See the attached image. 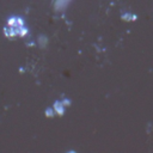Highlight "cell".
I'll return each mask as SVG.
<instances>
[{
  "label": "cell",
  "instance_id": "1",
  "mask_svg": "<svg viewBox=\"0 0 153 153\" xmlns=\"http://www.w3.org/2000/svg\"><path fill=\"white\" fill-rule=\"evenodd\" d=\"M69 1L71 0H56V8H59V11H61V10H63L68 4H69Z\"/></svg>",
  "mask_w": 153,
  "mask_h": 153
}]
</instances>
